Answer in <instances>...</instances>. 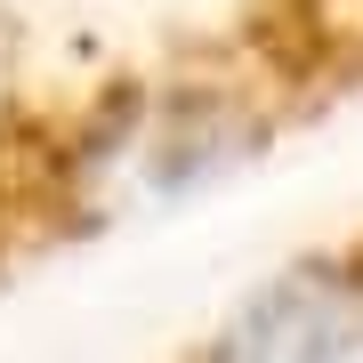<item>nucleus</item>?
<instances>
[{
    "label": "nucleus",
    "instance_id": "1",
    "mask_svg": "<svg viewBox=\"0 0 363 363\" xmlns=\"http://www.w3.org/2000/svg\"><path fill=\"white\" fill-rule=\"evenodd\" d=\"M307 283H323L339 307H347L355 323H363V242L347 250V259H331V267H307Z\"/></svg>",
    "mask_w": 363,
    "mask_h": 363
}]
</instances>
